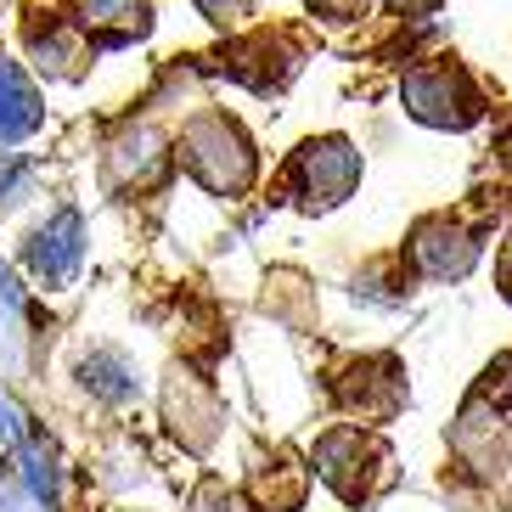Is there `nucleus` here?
Masks as SVG:
<instances>
[{"label": "nucleus", "mask_w": 512, "mask_h": 512, "mask_svg": "<svg viewBox=\"0 0 512 512\" xmlns=\"http://www.w3.org/2000/svg\"><path fill=\"white\" fill-rule=\"evenodd\" d=\"M175 158L186 164L192 181H203L209 192L220 197H237L254 186L259 175V158H254V141L242 136V124L226 119L220 107H203L181 124V141H175Z\"/></svg>", "instance_id": "1"}, {"label": "nucleus", "mask_w": 512, "mask_h": 512, "mask_svg": "<svg viewBox=\"0 0 512 512\" xmlns=\"http://www.w3.org/2000/svg\"><path fill=\"white\" fill-rule=\"evenodd\" d=\"M400 96H406L411 119L439 124V130H467V124L484 113L473 79H467L451 57H434V62H422V68H411L406 85H400Z\"/></svg>", "instance_id": "2"}, {"label": "nucleus", "mask_w": 512, "mask_h": 512, "mask_svg": "<svg viewBox=\"0 0 512 512\" xmlns=\"http://www.w3.org/2000/svg\"><path fill=\"white\" fill-rule=\"evenodd\" d=\"M361 181V152L355 141L344 136H321V141H304L293 152V192H299L304 209H332L344 203Z\"/></svg>", "instance_id": "3"}, {"label": "nucleus", "mask_w": 512, "mask_h": 512, "mask_svg": "<svg viewBox=\"0 0 512 512\" xmlns=\"http://www.w3.org/2000/svg\"><path fill=\"white\" fill-rule=\"evenodd\" d=\"M406 254H411V271H417V276H428V282H456V276L473 271L479 242L467 237L451 214H434V220H422V226L411 231Z\"/></svg>", "instance_id": "4"}, {"label": "nucleus", "mask_w": 512, "mask_h": 512, "mask_svg": "<svg viewBox=\"0 0 512 512\" xmlns=\"http://www.w3.org/2000/svg\"><path fill=\"white\" fill-rule=\"evenodd\" d=\"M372 462H383V451L361 434V422H355V428H332V434L316 445V473L344 501H361L366 490H372V479H377Z\"/></svg>", "instance_id": "5"}, {"label": "nucleus", "mask_w": 512, "mask_h": 512, "mask_svg": "<svg viewBox=\"0 0 512 512\" xmlns=\"http://www.w3.org/2000/svg\"><path fill=\"white\" fill-rule=\"evenodd\" d=\"M164 411H169V428H175L192 451H209V439L220 434V400H214V389L197 372H175V377H169Z\"/></svg>", "instance_id": "6"}, {"label": "nucleus", "mask_w": 512, "mask_h": 512, "mask_svg": "<svg viewBox=\"0 0 512 512\" xmlns=\"http://www.w3.org/2000/svg\"><path fill=\"white\" fill-rule=\"evenodd\" d=\"M74 29L102 46H124L152 29V6L147 0H74Z\"/></svg>", "instance_id": "7"}, {"label": "nucleus", "mask_w": 512, "mask_h": 512, "mask_svg": "<svg viewBox=\"0 0 512 512\" xmlns=\"http://www.w3.org/2000/svg\"><path fill=\"white\" fill-rule=\"evenodd\" d=\"M164 136L152 130V124H136V130H124L113 147H107V181L113 186H152V175L164 169Z\"/></svg>", "instance_id": "8"}, {"label": "nucleus", "mask_w": 512, "mask_h": 512, "mask_svg": "<svg viewBox=\"0 0 512 512\" xmlns=\"http://www.w3.org/2000/svg\"><path fill=\"white\" fill-rule=\"evenodd\" d=\"M400 366L394 361H361L355 372H349V383H344V406L355 411V417H366V422H383L394 406H400Z\"/></svg>", "instance_id": "9"}, {"label": "nucleus", "mask_w": 512, "mask_h": 512, "mask_svg": "<svg viewBox=\"0 0 512 512\" xmlns=\"http://www.w3.org/2000/svg\"><path fill=\"white\" fill-rule=\"evenodd\" d=\"M304 490H310V467H299L293 456H276L254 473V507L259 512H299Z\"/></svg>", "instance_id": "10"}, {"label": "nucleus", "mask_w": 512, "mask_h": 512, "mask_svg": "<svg viewBox=\"0 0 512 512\" xmlns=\"http://www.w3.org/2000/svg\"><path fill=\"white\" fill-rule=\"evenodd\" d=\"M34 124H40V96H34L29 74L0 57V141L29 136Z\"/></svg>", "instance_id": "11"}, {"label": "nucleus", "mask_w": 512, "mask_h": 512, "mask_svg": "<svg viewBox=\"0 0 512 512\" xmlns=\"http://www.w3.org/2000/svg\"><path fill=\"white\" fill-rule=\"evenodd\" d=\"M197 12L209 17V23H220V29H237L242 17L254 12V0H197Z\"/></svg>", "instance_id": "12"}, {"label": "nucleus", "mask_w": 512, "mask_h": 512, "mask_svg": "<svg viewBox=\"0 0 512 512\" xmlns=\"http://www.w3.org/2000/svg\"><path fill=\"white\" fill-rule=\"evenodd\" d=\"M372 0H310V12H321L327 23H349V17H361Z\"/></svg>", "instance_id": "13"}, {"label": "nucleus", "mask_w": 512, "mask_h": 512, "mask_svg": "<svg viewBox=\"0 0 512 512\" xmlns=\"http://www.w3.org/2000/svg\"><path fill=\"white\" fill-rule=\"evenodd\" d=\"M496 282H501V299L512 304V231H507V242H501V254H496Z\"/></svg>", "instance_id": "14"}, {"label": "nucleus", "mask_w": 512, "mask_h": 512, "mask_svg": "<svg viewBox=\"0 0 512 512\" xmlns=\"http://www.w3.org/2000/svg\"><path fill=\"white\" fill-rule=\"evenodd\" d=\"M400 12H422V6H434V0H394Z\"/></svg>", "instance_id": "15"}]
</instances>
